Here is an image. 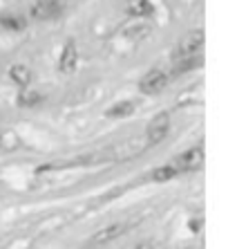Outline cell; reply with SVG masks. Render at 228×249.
Here are the masks:
<instances>
[{
  "mask_svg": "<svg viewBox=\"0 0 228 249\" xmlns=\"http://www.w3.org/2000/svg\"><path fill=\"white\" fill-rule=\"evenodd\" d=\"M197 65H199V58H195V56L177 58V61H175V65H172V72H175V74H181V72H188V70L197 68Z\"/></svg>",
  "mask_w": 228,
  "mask_h": 249,
  "instance_id": "11",
  "label": "cell"
},
{
  "mask_svg": "<svg viewBox=\"0 0 228 249\" xmlns=\"http://www.w3.org/2000/svg\"><path fill=\"white\" fill-rule=\"evenodd\" d=\"M150 32L148 25H130V27L126 29V38H130V41H141V38H146Z\"/></svg>",
  "mask_w": 228,
  "mask_h": 249,
  "instance_id": "14",
  "label": "cell"
},
{
  "mask_svg": "<svg viewBox=\"0 0 228 249\" xmlns=\"http://www.w3.org/2000/svg\"><path fill=\"white\" fill-rule=\"evenodd\" d=\"M40 94L34 92V90H23V92L18 94V106H23V108H32V106H38L40 104Z\"/></svg>",
  "mask_w": 228,
  "mask_h": 249,
  "instance_id": "12",
  "label": "cell"
},
{
  "mask_svg": "<svg viewBox=\"0 0 228 249\" xmlns=\"http://www.w3.org/2000/svg\"><path fill=\"white\" fill-rule=\"evenodd\" d=\"M137 249H152V245H150V243H146V245H139Z\"/></svg>",
  "mask_w": 228,
  "mask_h": 249,
  "instance_id": "16",
  "label": "cell"
},
{
  "mask_svg": "<svg viewBox=\"0 0 228 249\" xmlns=\"http://www.w3.org/2000/svg\"><path fill=\"white\" fill-rule=\"evenodd\" d=\"M152 9L154 7L150 0H128V12L132 16H150Z\"/></svg>",
  "mask_w": 228,
  "mask_h": 249,
  "instance_id": "9",
  "label": "cell"
},
{
  "mask_svg": "<svg viewBox=\"0 0 228 249\" xmlns=\"http://www.w3.org/2000/svg\"><path fill=\"white\" fill-rule=\"evenodd\" d=\"M168 130H170V117H168V112H161V115H157L152 122L148 124V133H146L148 135V144H159V142H163Z\"/></svg>",
  "mask_w": 228,
  "mask_h": 249,
  "instance_id": "3",
  "label": "cell"
},
{
  "mask_svg": "<svg viewBox=\"0 0 228 249\" xmlns=\"http://www.w3.org/2000/svg\"><path fill=\"white\" fill-rule=\"evenodd\" d=\"M134 110H137L134 101H119V104H114L108 110V117L110 119H121V117H130Z\"/></svg>",
  "mask_w": 228,
  "mask_h": 249,
  "instance_id": "8",
  "label": "cell"
},
{
  "mask_svg": "<svg viewBox=\"0 0 228 249\" xmlns=\"http://www.w3.org/2000/svg\"><path fill=\"white\" fill-rule=\"evenodd\" d=\"M201 162H204V153H201V148H188V151L179 153L170 166L179 173V171H193V168H197Z\"/></svg>",
  "mask_w": 228,
  "mask_h": 249,
  "instance_id": "4",
  "label": "cell"
},
{
  "mask_svg": "<svg viewBox=\"0 0 228 249\" xmlns=\"http://www.w3.org/2000/svg\"><path fill=\"white\" fill-rule=\"evenodd\" d=\"M61 12H63V5L58 0H36L29 7V14L36 20H51V18L61 16Z\"/></svg>",
  "mask_w": 228,
  "mask_h": 249,
  "instance_id": "1",
  "label": "cell"
},
{
  "mask_svg": "<svg viewBox=\"0 0 228 249\" xmlns=\"http://www.w3.org/2000/svg\"><path fill=\"white\" fill-rule=\"evenodd\" d=\"M0 27L9 29V32H23V29H25V20L20 16H2V18H0Z\"/></svg>",
  "mask_w": 228,
  "mask_h": 249,
  "instance_id": "13",
  "label": "cell"
},
{
  "mask_svg": "<svg viewBox=\"0 0 228 249\" xmlns=\"http://www.w3.org/2000/svg\"><path fill=\"white\" fill-rule=\"evenodd\" d=\"M9 79L18 86H27L32 81V72L27 65H14V68H9Z\"/></svg>",
  "mask_w": 228,
  "mask_h": 249,
  "instance_id": "10",
  "label": "cell"
},
{
  "mask_svg": "<svg viewBox=\"0 0 228 249\" xmlns=\"http://www.w3.org/2000/svg\"><path fill=\"white\" fill-rule=\"evenodd\" d=\"M76 58H79V54H76V43L69 41L67 45L63 47V54H61V61H58V68H61V72H74L76 70Z\"/></svg>",
  "mask_w": 228,
  "mask_h": 249,
  "instance_id": "7",
  "label": "cell"
},
{
  "mask_svg": "<svg viewBox=\"0 0 228 249\" xmlns=\"http://www.w3.org/2000/svg\"><path fill=\"white\" fill-rule=\"evenodd\" d=\"M165 86H168V76H165V72H161V70H152V72H148V74L141 79L139 90L146 92V94H157V92H161Z\"/></svg>",
  "mask_w": 228,
  "mask_h": 249,
  "instance_id": "5",
  "label": "cell"
},
{
  "mask_svg": "<svg viewBox=\"0 0 228 249\" xmlns=\"http://www.w3.org/2000/svg\"><path fill=\"white\" fill-rule=\"evenodd\" d=\"M128 229V225H123V222H114V225H108L103 227L101 231L94 233V238H92V243L97 245H105V243H112V240H116L119 236H123Z\"/></svg>",
  "mask_w": 228,
  "mask_h": 249,
  "instance_id": "6",
  "label": "cell"
},
{
  "mask_svg": "<svg viewBox=\"0 0 228 249\" xmlns=\"http://www.w3.org/2000/svg\"><path fill=\"white\" fill-rule=\"evenodd\" d=\"M175 175H177V171H175L172 166H159L152 173V180L154 182H168V180H172Z\"/></svg>",
  "mask_w": 228,
  "mask_h": 249,
  "instance_id": "15",
  "label": "cell"
},
{
  "mask_svg": "<svg viewBox=\"0 0 228 249\" xmlns=\"http://www.w3.org/2000/svg\"><path fill=\"white\" fill-rule=\"evenodd\" d=\"M201 45H204V32L201 29H195L190 34H186L179 41L177 45V52H175V58H186V56H193L195 52H199Z\"/></svg>",
  "mask_w": 228,
  "mask_h": 249,
  "instance_id": "2",
  "label": "cell"
}]
</instances>
